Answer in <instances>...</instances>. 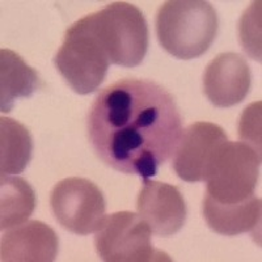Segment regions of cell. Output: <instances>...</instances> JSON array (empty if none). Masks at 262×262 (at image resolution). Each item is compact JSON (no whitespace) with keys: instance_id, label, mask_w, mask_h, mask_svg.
Returning <instances> with one entry per match:
<instances>
[{"instance_id":"cell-4","label":"cell","mask_w":262,"mask_h":262,"mask_svg":"<svg viewBox=\"0 0 262 262\" xmlns=\"http://www.w3.org/2000/svg\"><path fill=\"white\" fill-rule=\"evenodd\" d=\"M261 156L242 142H224L205 170L206 193L221 203H240L254 194Z\"/></svg>"},{"instance_id":"cell-10","label":"cell","mask_w":262,"mask_h":262,"mask_svg":"<svg viewBox=\"0 0 262 262\" xmlns=\"http://www.w3.org/2000/svg\"><path fill=\"white\" fill-rule=\"evenodd\" d=\"M249 88V66L240 54H219L209 63L203 75V92L217 107L240 104L247 97Z\"/></svg>"},{"instance_id":"cell-11","label":"cell","mask_w":262,"mask_h":262,"mask_svg":"<svg viewBox=\"0 0 262 262\" xmlns=\"http://www.w3.org/2000/svg\"><path fill=\"white\" fill-rule=\"evenodd\" d=\"M58 236L51 227L39 221H29L12 227L0 240L3 262H51L57 258Z\"/></svg>"},{"instance_id":"cell-1","label":"cell","mask_w":262,"mask_h":262,"mask_svg":"<svg viewBox=\"0 0 262 262\" xmlns=\"http://www.w3.org/2000/svg\"><path fill=\"white\" fill-rule=\"evenodd\" d=\"M88 138L97 158L125 174L154 177L173 156L182 135L174 97L146 79H122L95 98Z\"/></svg>"},{"instance_id":"cell-9","label":"cell","mask_w":262,"mask_h":262,"mask_svg":"<svg viewBox=\"0 0 262 262\" xmlns=\"http://www.w3.org/2000/svg\"><path fill=\"white\" fill-rule=\"evenodd\" d=\"M227 142L221 126L195 122L182 131L181 139L173 154V169L186 182L203 181L205 170L215 149Z\"/></svg>"},{"instance_id":"cell-2","label":"cell","mask_w":262,"mask_h":262,"mask_svg":"<svg viewBox=\"0 0 262 262\" xmlns=\"http://www.w3.org/2000/svg\"><path fill=\"white\" fill-rule=\"evenodd\" d=\"M217 32L214 7L202 0H169L156 15V36L161 48L179 58H200L209 50Z\"/></svg>"},{"instance_id":"cell-5","label":"cell","mask_w":262,"mask_h":262,"mask_svg":"<svg viewBox=\"0 0 262 262\" xmlns=\"http://www.w3.org/2000/svg\"><path fill=\"white\" fill-rule=\"evenodd\" d=\"M92 15L111 63L137 67L143 62L149 34L146 18L138 7L127 2H113Z\"/></svg>"},{"instance_id":"cell-8","label":"cell","mask_w":262,"mask_h":262,"mask_svg":"<svg viewBox=\"0 0 262 262\" xmlns=\"http://www.w3.org/2000/svg\"><path fill=\"white\" fill-rule=\"evenodd\" d=\"M137 210L152 232L163 237L179 232L186 221V205L179 188L149 179H143Z\"/></svg>"},{"instance_id":"cell-14","label":"cell","mask_w":262,"mask_h":262,"mask_svg":"<svg viewBox=\"0 0 262 262\" xmlns=\"http://www.w3.org/2000/svg\"><path fill=\"white\" fill-rule=\"evenodd\" d=\"M36 209V193L24 179L2 174L0 181V229L25 223Z\"/></svg>"},{"instance_id":"cell-7","label":"cell","mask_w":262,"mask_h":262,"mask_svg":"<svg viewBox=\"0 0 262 262\" xmlns=\"http://www.w3.org/2000/svg\"><path fill=\"white\" fill-rule=\"evenodd\" d=\"M50 206L58 223L79 236L97 231L106 210L101 190L81 177H69L58 182L51 190Z\"/></svg>"},{"instance_id":"cell-3","label":"cell","mask_w":262,"mask_h":262,"mask_svg":"<svg viewBox=\"0 0 262 262\" xmlns=\"http://www.w3.org/2000/svg\"><path fill=\"white\" fill-rule=\"evenodd\" d=\"M54 63L66 83L79 95L95 92L101 85L111 60L96 32L93 15L80 18L66 30Z\"/></svg>"},{"instance_id":"cell-15","label":"cell","mask_w":262,"mask_h":262,"mask_svg":"<svg viewBox=\"0 0 262 262\" xmlns=\"http://www.w3.org/2000/svg\"><path fill=\"white\" fill-rule=\"evenodd\" d=\"M33 142L29 131L15 119L0 118V172L17 174L30 161Z\"/></svg>"},{"instance_id":"cell-16","label":"cell","mask_w":262,"mask_h":262,"mask_svg":"<svg viewBox=\"0 0 262 262\" xmlns=\"http://www.w3.org/2000/svg\"><path fill=\"white\" fill-rule=\"evenodd\" d=\"M240 43L252 59L261 60V2H254L238 24Z\"/></svg>"},{"instance_id":"cell-17","label":"cell","mask_w":262,"mask_h":262,"mask_svg":"<svg viewBox=\"0 0 262 262\" xmlns=\"http://www.w3.org/2000/svg\"><path fill=\"white\" fill-rule=\"evenodd\" d=\"M238 137L242 143L261 154V102H254L243 112L238 123Z\"/></svg>"},{"instance_id":"cell-12","label":"cell","mask_w":262,"mask_h":262,"mask_svg":"<svg viewBox=\"0 0 262 262\" xmlns=\"http://www.w3.org/2000/svg\"><path fill=\"white\" fill-rule=\"evenodd\" d=\"M261 198L252 195L240 203H221L206 193L203 217L214 232L237 236L253 231L261 222Z\"/></svg>"},{"instance_id":"cell-6","label":"cell","mask_w":262,"mask_h":262,"mask_svg":"<svg viewBox=\"0 0 262 262\" xmlns=\"http://www.w3.org/2000/svg\"><path fill=\"white\" fill-rule=\"evenodd\" d=\"M151 228L130 211L114 212L105 216L95 236L97 254L106 262L170 261L169 256L154 248Z\"/></svg>"},{"instance_id":"cell-13","label":"cell","mask_w":262,"mask_h":262,"mask_svg":"<svg viewBox=\"0 0 262 262\" xmlns=\"http://www.w3.org/2000/svg\"><path fill=\"white\" fill-rule=\"evenodd\" d=\"M41 85V79L15 51L0 50V109L9 113L20 97H29Z\"/></svg>"}]
</instances>
